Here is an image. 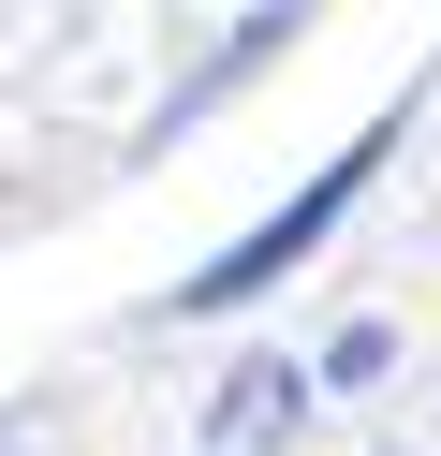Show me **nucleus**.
<instances>
[{
    "label": "nucleus",
    "instance_id": "2",
    "mask_svg": "<svg viewBox=\"0 0 441 456\" xmlns=\"http://www.w3.org/2000/svg\"><path fill=\"white\" fill-rule=\"evenodd\" d=\"M294 397H309L294 368H235V397H221V442H265V427H280Z\"/></svg>",
    "mask_w": 441,
    "mask_h": 456
},
{
    "label": "nucleus",
    "instance_id": "1",
    "mask_svg": "<svg viewBox=\"0 0 441 456\" xmlns=\"http://www.w3.org/2000/svg\"><path fill=\"white\" fill-rule=\"evenodd\" d=\"M368 162H382V133H368V148H339V162H323L309 191H294V207H265V221H250V236H235V250H221L206 280H176V309H235V295H265V280H280L294 250H323V221H339L353 191H368Z\"/></svg>",
    "mask_w": 441,
    "mask_h": 456
}]
</instances>
